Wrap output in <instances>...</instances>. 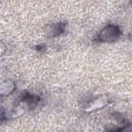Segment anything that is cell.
<instances>
[{
    "mask_svg": "<svg viewBox=\"0 0 132 132\" xmlns=\"http://www.w3.org/2000/svg\"><path fill=\"white\" fill-rule=\"evenodd\" d=\"M122 35L120 27L114 24H108L99 32L96 41L99 42H112L118 40Z\"/></svg>",
    "mask_w": 132,
    "mask_h": 132,
    "instance_id": "obj_1",
    "label": "cell"
},
{
    "mask_svg": "<svg viewBox=\"0 0 132 132\" xmlns=\"http://www.w3.org/2000/svg\"><path fill=\"white\" fill-rule=\"evenodd\" d=\"M41 101V97L35 94H30L27 91H23L17 99V103H25L30 110L34 109Z\"/></svg>",
    "mask_w": 132,
    "mask_h": 132,
    "instance_id": "obj_2",
    "label": "cell"
},
{
    "mask_svg": "<svg viewBox=\"0 0 132 132\" xmlns=\"http://www.w3.org/2000/svg\"><path fill=\"white\" fill-rule=\"evenodd\" d=\"M67 25V22L65 21H60L50 25L47 27L46 31L47 36L51 38H55L59 36L64 31Z\"/></svg>",
    "mask_w": 132,
    "mask_h": 132,
    "instance_id": "obj_3",
    "label": "cell"
},
{
    "mask_svg": "<svg viewBox=\"0 0 132 132\" xmlns=\"http://www.w3.org/2000/svg\"><path fill=\"white\" fill-rule=\"evenodd\" d=\"M46 45L45 43H40L36 45L35 49L39 52L43 53L46 50Z\"/></svg>",
    "mask_w": 132,
    "mask_h": 132,
    "instance_id": "obj_4",
    "label": "cell"
}]
</instances>
